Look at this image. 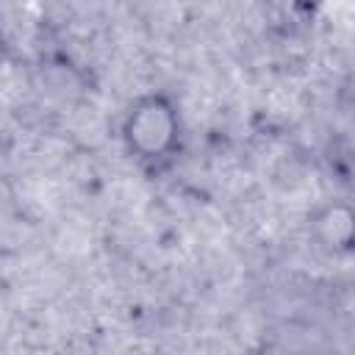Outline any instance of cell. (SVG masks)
<instances>
[{
	"label": "cell",
	"mask_w": 355,
	"mask_h": 355,
	"mask_svg": "<svg viewBox=\"0 0 355 355\" xmlns=\"http://www.w3.org/2000/svg\"><path fill=\"white\" fill-rule=\"evenodd\" d=\"M313 225V236L322 241V247H327L333 255L349 252L352 250V239H355V214L344 200H333L324 208H319L311 219Z\"/></svg>",
	"instance_id": "obj_2"
},
{
	"label": "cell",
	"mask_w": 355,
	"mask_h": 355,
	"mask_svg": "<svg viewBox=\"0 0 355 355\" xmlns=\"http://www.w3.org/2000/svg\"><path fill=\"white\" fill-rule=\"evenodd\" d=\"M180 136H183L180 108L175 97L166 92L139 94L125 108L119 122V139L141 166L166 164L180 150Z\"/></svg>",
	"instance_id": "obj_1"
}]
</instances>
